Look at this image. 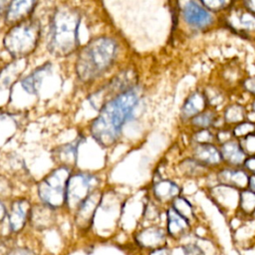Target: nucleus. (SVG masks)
I'll list each match as a JSON object with an SVG mask.
<instances>
[{"instance_id": "nucleus-25", "label": "nucleus", "mask_w": 255, "mask_h": 255, "mask_svg": "<svg viewBox=\"0 0 255 255\" xmlns=\"http://www.w3.org/2000/svg\"><path fill=\"white\" fill-rule=\"evenodd\" d=\"M189 122L196 129H209L218 122V116L213 111H204L193 117Z\"/></svg>"}, {"instance_id": "nucleus-29", "label": "nucleus", "mask_w": 255, "mask_h": 255, "mask_svg": "<svg viewBox=\"0 0 255 255\" xmlns=\"http://www.w3.org/2000/svg\"><path fill=\"white\" fill-rule=\"evenodd\" d=\"M193 144L214 143L216 141L215 134L210 129H196L192 134Z\"/></svg>"}, {"instance_id": "nucleus-18", "label": "nucleus", "mask_w": 255, "mask_h": 255, "mask_svg": "<svg viewBox=\"0 0 255 255\" xmlns=\"http://www.w3.org/2000/svg\"><path fill=\"white\" fill-rule=\"evenodd\" d=\"M154 199L159 203H171V201L180 195V187L170 179H160L152 186Z\"/></svg>"}, {"instance_id": "nucleus-7", "label": "nucleus", "mask_w": 255, "mask_h": 255, "mask_svg": "<svg viewBox=\"0 0 255 255\" xmlns=\"http://www.w3.org/2000/svg\"><path fill=\"white\" fill-rule=\"evenodd\" d=\"M224 24L244 38H255V13L249 11L242 4L237 6L235 2H232L224 14Z\"/></svg>"}, {"instance_id": "nucleus-22", "label": "nucleus", "mask_w": 255, "mask_h": 255, "mask_svg": "<svg viewBox=\"0 0 255 255\" xmlns=\"http://www.w3.org/2000/svg\"><path fill=\"white\" fill-rule=\"evenodd\" d=\"M238 211L244 217H251L255 214V193L249 189H242L238 195Z\"/></svg>"}, {"instance_id": "nucleus-35", "label": "nucleus", "mask_w": 255, "mask_h": 255, "mask_svg": "<svg viewBox=\"0 0 255 255\" xmlns=\"http://www.w3.org/2000/svg\"><path fill=\"white\" fill-rule=\"evenodd\" d=\"M242 166L248 172V174L255 175V155L247 156Z\"/></svg>"}, {"instance_id": "nucleus-6", "label": "nucleus", "mask_w": 255, "mask_h": 255, "mask_svg": "<svg viewBox=\"0 0 255 255\" xmlns=\"http://www.w3.org/2000/svg\"><path fill=\"white\" fill-rule=\"evenodd\" d=\"M99 179L97 176L78 172L71 174L66 188V205L71 209H76L96 190Z\"/></svg>"}, {"instance_id": "nucleus-31", "label": "nucleus", "mask_w": 255, "mask_h": 255, "mask_svg": "<svg viewBox=\"0 0 255 255\" xmlns=\"http://www.w3.org/2000/svg\"><path fill=\"white\" fill-rule=\"evenodd\" d=\"M202 6L207 9L209 12H218L222 10H227L232 2L224 1V0H211V1H200Z\"/></svg>"}, {"instance_id": "nucleus-38", "label": "nucleus", "mask_w": 255, "mask_h": 255, "mask_svg": "<svg viewBox=\"0 0 255 255\" xmlns=\"http://www.w3.org/2000/svg\"><path fill=\"white\" fill-rule=\"evenodd\" d=\"M10 189H11V186H10L9 181L5 177L0 176V194L9 192Z\"/></svg>"}, {"instance_id": "nucleus-16", "label": "nucleus", "mask_w": 255, "mask_h": 255, "mask_svg": "<svg viewBox=\"0 0 255 255\" xmlns=\"http://www.w3.org/2000/svg\"><path fill=\"white\" fill-rule=\"evenodd\" d=\"M56 221L55 209L41 203L31 207L29 222L37 230H45L54 225Z\"/></svg>"}, {"instance_id": "nucleus-8", "label": "nucleus", "mask_w": 255, "mask_h": 255, "mask_svg": "<svg viewBox=\"0 0 255 255\" xmlns=\"http://www.w3.org/2000/svg\"><path fill=\"white\" fill-rule=\"evenodd\" d=\"M132 238L136 247L146 252L167 245L168 239L165 228L154 224L138 229Z\"/></svg>"}, {"instance_id": "nucleus-41", "label": "nucleus", "mask_w": 255, "mask_h": 255, "mask_svg": "<svg viewBox=\"0 0 255 255\" xmlns=\"http://www.w3.org/2000/svg\"><path fill=\"white\" fill-rule=\"evenodd\" d=\"M247 189L255 193V175H250L248 177V183H247Z\"/></svg>"}, {"instance_id": "nucleus-14", "label": "nucleus", "mask_w": 255, "mask_h": 255, "mask_svg": "<svg viewBox=\"0 0 255 255\" xmlns=\"http://www.w3.org/2000/svg\"><path fill=\"white\" fill-rule=\"evenodd\" d=\"M192 158L205 167H215L223 162L219 147L215 143L193 144Z\"/></svg>"}, {"instance_id": "nucleus-44", "label": "nucleus", "mask_w": 255, "mask_h": 255, "mask_svg": "<svg viewBox=\"0 0 255 255\" xmlns=\"http://www.w3.org/2000/svg\"><path fill=\"white\" fill-rule=\"evenodd\" d=\"M251 110H252V112L255 114V99L252 101V103H251Z\"/></svg>"}, {"instance_id": "nucleus-42", "label": "nucleus", "mask_w": 255, "mask_h": 255, "mask_svg": "<svg viewBox=\"0 0 255 255\" xmlns=\"http://www.w3.org/2000/svg\"><path fill=\"white\" fill-rule=\"evenodd\" d=\"M7 215V210H6V207L4 205V203L0 200V224L3 222V220L5 219Z\"/></svg>"}, {"instance_id": "nucleus-19", "label": "nucleus", "mask_w": 255, "mask_h": 255, "mask_svg": "<svg viewBox=\"0 0 255 255\" xmlns=\"http://www.w3.org/2000/svg\"><path fill=\"white\" fill-rule=\"evenodd\" d=\"M207 107V102L203 92H193L182 105L181 108V118L190 121L193 117L205 111Z\"/></svg>"}, {"instance_id": "nucleus-40", "label": "nucleus", "mask_w": 255, "mask_h": 255, "mask_svg": "<svg viewBox=\"0 0 255 255\" xmlns=\"http://www.w3.org/2000/svg\"><path fill=\"white\" fill-rule=\"evenodd\" d=\"M241 4L247 8L249 11L255 13V0H249V1H243Z\"/></svg>"}, {"instance_id": "nucleus-21", "label": "nucleus", "mask_w": 255, "mask_h": 255, "mask_svg": "<svg viewBox=\"0 0 255 255\" xmlns=\"http://www.w3.org/2000/svg\"><path fill=\"white\" fill-rule=\"evenodd\" d=\"M80 144L81 138H77L72 142L57 147L54 151L55 160L61 162L63 164L61 166L69 167V165L74 164L77 160V151Z\"/></svg>"}, {"instance_id": "nucleus-27", "label": "nucleus", "mask_w": 255, "mask_h": 255, "mask_svg": "<svg viewBox=\"0 0 255 255\" xmlns=\"http://www.w3.org/2000/svg\"><path fill=\"white\" fill-rule=\"evenodd\" d=\"M179 166H180V169L182 170V172L188 176L199 175L202 172H204V170L207 168L204 165H202L201 163H199L198 161H196L195 159H193L192 157L181 161Z\"/></svg>"}, {"instance_id": "nucleus-1", "label": "nucleus", "mask_w": 255, "mask_h": 255, "mask_svg": "<svg viewBox=\"0 0 255 255\" xmlns=\"http://www.w3.org/2000/svg\"><path fill=\"white\" fill-rule=\"evenodd\" d=\"M140 93L134 86L108 101L92 122L90 131L102 146L113 145L120 137L122 128L131 116L139 100Z\"/></svg>"}, {"instance_id": "nucleus-20", "label": "nucleus", "mask_w": 255, "mask_h": 255, "mask_svg": "<svg viewBox=\"0 0 255 255\" xmlns=\"http://www.w3.org/2000/svg\"><path fill=\"white\" fill-rule=\"evenodd\" d=\"M51 64L45 63L41 67H38L31 74L21 81V86L29 94H37L42 85L43 79L50 72Z\"/></svg>"}, {"instance_id": "nucleus-30", "label": "nucleus", "mask_w": 255, "mask_h": 255, "mask_svg": "<svg viewBox=\"0 0 255 255\" xmlns=\"http://www.w3.org/2000/svg\"><path fill=\"white\" fill-rule=\"evenodd\" d=\"M176 249L179 251V255H206L202 247L194 242L181 244Z\"/></svg>"}, {"instance_id": "nucleus-13", "label": "nucleus", "mask_w": 255, "mask_h": 255, "mask_svg": "<svg viewBox=\"0 0 255 255\" xmlns=\"http://www.w3.org/2000/svg\"><path fill=\"white\" fill-rule=\"evenodd\" d=\"M165 215L166 224L164 228L167 238L178 241L185 238L189 234L191 230V224L177 212H175L170 206L167 208Z\"/></svg>"}, {"instance_id": "nucleus-17", "label": "nucleus", "mask_w": 255, "mask_h": 255, "mask_svg": "<svg viewBox=\"0 0 255 255\" xmlns=\"http://www.w3.org/2000/svg\"><path fill=\"white\" fill-rule=\"evenodd\" d=\"M222 161L231 167H240L243 165L247 155L243 151L239 141L232 138L222 144L219 147Z\"/></svg>"}, {"instance_id": "nucleus-12", "label": "nucleus", "mask_w": 255, "mask_h": 255, "mask_svg": "<svg viewBox=\"0 0 255 255\" xmlns=\"http://www.w3.org/2000/svg\"><path fill=\"white\" fill-rule=\"evenodd\" d=\"M36 5L37 2L33 0H19L9 2L4 15L5 24L12 27L26 19L31 18Z\"/></svg>"}, {"instance_id": "nucleus-26", "label": "nucleus", "mask_w": 255, "mask_h": 255, "mask_svg": "<svg viewBox=\"0 0 255 255\" xmlns=\"http://www.w3.org/2000/svg\"><path fill=\"white\" fill-rule=\"evenodd\" d=\"M21 70H19V65L15 63H11L5 69L1 71L0 74V89L10 87L15 79L19 76Z\"/></svg>"}, {"instance_id": "nucleus-43", "label": "nucleus", "mask_w": 255, "mask_h": 255, "mask_svg": "<svg viewBox=\"0 0 255 255\" xmlns=\"http://www.w3.org/2000/svg\"><path fill=\"white\" fill-rule=\"evenodd\" d=\"M8 4H9V2H7V1H0V19L4 18Z\"/></svg>"}, {"instance_id": "nucleus-5", "label": "nucleus", "mask_w": 255, "mask_h": 255, "mask_svg": "<svg viewBox=\"0 0 255 255\" xmlns=\"http://www.w3.org/2000/svg\"><path fill=\"white\" fill-rule=\"evenodd\" d=\"M70 175L69 167L59 166L40 180L37 191L41 202L53 209L66 205V188Z\"/></svg>"}, {"instance_id": "nucleus-39", "label": "nucleus", "mask_w": 255, "mask_h": 255, "mask_svg": "<svg viewBox=\"0 0 255 255\" xmlns=\"http://www.w3.org/2000/svg\"><path fill=\"white\" fill-rule=\"evenodd\" d=\"M244 89L255 96V79H247L244 82Z\"/></svg>"}, {"instance_id": "nucleus-37", "label": "nucleus", "mask_w": 255, "mask_h": 255, "mask_svg": "<svg viewBox=\"0 0 255 255\" xmlns=\"http://www.w3.org/2000/svg\"><path fill=\"white\" fill-rule=\"evenodd\" d=\"M8 255H36L33 250L27 247H17L12 249V251Z\"/></svg>"}, {"instance_id": "nucleus-11", "label": "nucleus", "mask_w": 255, "mask_h": 255, "mask_svg": "<svg viewBox=\"0 0 255 255\" xmlns=\"http://www.w3.org/2000/svg\"><path fill=\"white\" fill-rule=\"evenodd\" d=\"M32 205L25 198L15 199L7 213L9 229L12 233H19L29 221Z\"/></svg>"}, {"instance_id": "nucleus-34", "label": "nucleus", "mask_w": 255, "mask_h": 255, "mask_svg": "<svg viewBox=\"0 0 255 255\" xmlns=\"http://www.w3.org/2000/svg\"><path fill=\"white\" fill-rule=\"evenodd\" d=\"M14 248V241L12 238H0V255H8Z\"/></svg>"}, {"instance_id": "nucleus-23", "label": "nucleus", "mask_w": 255, "mask_h": 255, "mask_svg": "<svg viewBox=\"0 0 255 255\" xmlns=\"http://www.w3.org/2000/svg\"><path fill=\"white\" fill-rule=\"evenodd\" d=\"M246 115H247V112L245 108L242 105L235 103V104H230L225 108L223 118H224L225 124L236 126L246 121L245 120Z\"/></svg>"}, {"instance_id": "nucleus-15", "label": "nucleus", "mask_w": 255, "mask_h": 255, "mask_svg": "<svg viewBox=\"0 0 255 255\" xmlns=\"http://www.w3.org/2000/svg\"><path fill=\"white\" fill-rule=\"evenodd\" d=\"M248 177V172L240 167H224L217 173V180L220 185L241 190L246 189Z\"/></svg>"}, {"instance_id": "nucleus-10", "label": "nucleus", "mask_w": 255, "mask_h": 255, "mask_svg": "<svg viewBox=\"0 0 255 255\" xmlns=\"http://www.w3.org/2000/svg\"><path fill=\"white\" fill-rule=\"evenodd\" d=\"M102 201V193L98 190H95L76 210L75 222L77 226L86 230L91 227L94 221V217L98 207Z\"/></svg>"}, {"instance_id": "nucleus-28", "label": "nucleus", "mask_w": 255, "mask_h": 255, "mask_svg": "<svg viewBox=\"0 0 255 255\" xmlns=\"http://www.w3.org/2000/svg\"><path fill=\"white\" fill-rule=\"evenodd\" d=\"M231 132L235 139L240 140L243 137L247 136L248 134L255 132V125L251 122L245 121L243 123H240V124L234 126L233 128L231 129Z\"/></svg>"}, {"instance_id": "nucleus-4", "label": "nucleus", "mask_w": 255, "mask_h": 255, "mask_svg": "<svg viewBox=\"0 0 255 255\" xmlns=\"http://www.w3.org/2000/svg\"><path fill=\"white\" fill-rule=\"evenodd\" d=\"M40 37L41 23L31 17L12 26L3 38V45L12 58L22 60L36 50Z\"/></svg>"}, {"instance_id": "nucleus-24", "label": "nucleus", "mask_w": 255, "mask_h": 255, "mask_svg": "<svg viewBox=\"0 0 255 255\" xmlns=\"http://www.w3.org/2000/svg\"><path fill=\"white\" fill-rule=\"evenodd\" d=\"M170 207L175 212H177L180 216L186 219L190 224H192V222L195 220V212H194L193 206L186 198L180 195L177 196L171 201Z\"/></svg>"}, {"instance_id": "nucleus-9", "label": "nucleus", "mask_w": 255, "mask_h": 255, "mask_svg": "<svg viewBox=\"0 0 255 255\" xmlns=\"http://www.w3.org/2000/svg\"><path fill=\"white\" fill-rule=\"evenodd\" d=\"M181 14L185 23L196 29H204L213 22L211 12L197 1L184 2L181 8Z\"/></svg>"}, {"instance_id": "nucleus-2", "label": "nucleus", "mask_w": 255, "mask_h": 255, "mask_svg": "<svg viewBox=\"0 0 255 255\" xmlns=\"http://www.w3.org/2000/svg\"><path fill=\"white\" fill-rule=\"evenodd\" d=\"M80 12L71 6L57 7L50 17L47 34V49L56 57H68L80 45Z\"/></svg>"}, {"instance_id": "nucleus-3", "label": "nucleus", "mask_w": 255, "mask_h": 255, "mask_svg": "<svg viewBox=\"0 0 255 255\" xmlns=\"http://www.w3.org/2000/svg\"><path fill=\"white\" fill-rule=\"evenodd\" d=\"M118 50L117 42L110 37L92 39L79 51L75 65L78 78L89 83L103 76L113 67Z\"/></svg>"}, {"instance_id": "nucleus-36", "label": "nucleus", "mask_w": 255, "mask_h": 255, "mask_svg": "<svg viewBox=\"0 0 255 255\" xmlns=\"http://www.w3.org/2000/svg\"><path fill=\"white\" fill-rule=\"evenodd\" d=\"M146 255H172V253H171V248L168 245H164L162 247L146 252Z\"/></svg>"}, {"instance_id": "nucleus-32", "label": "nucleus", "mask_w": 255, "mask_h": 255, "mask_svg": "<svg viewBox=\"0 0 255 255\" xmlns=\"http://www.w3.org/2000/svg\"><path fill=\"white\" fill-rule=\"evenodd\" d=\"M238 141L247 156L255 155V132L248 134Z\"/></svg>"}, {"instance_id": "nucleus-33", "label": "nucleus", "mask_w": 255, "mask_h": 255, "mask_svg": "<svg viewBox=\"0 0 255 255\" xmlns=\"http://www.w3.org/2000/svg\"><path fill=\"white\" fill-rule=\"evenodd\" d=\"M159 209L154 204V202H148L143 210V217L147 221H154L159 217Z\"/></svg>"}]
</instances>
